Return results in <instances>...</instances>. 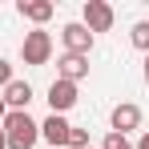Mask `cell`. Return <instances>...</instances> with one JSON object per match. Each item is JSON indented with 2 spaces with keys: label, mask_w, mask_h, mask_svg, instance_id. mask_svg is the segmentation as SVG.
Segmentation results:
<instances>
[{
  "label": "cell",
  "mask_w": 149,
  "mask_h": 149,
  "mask_svg": "<svg viewBox=\"0 0 149 149\" xmlns=\"http://www.w3.org/2000/svg\"><path fill=\"white\" fill-rule=\"evenodd\" d=\"M0 129H4V137H8V149H32L40 141V125L32 121L24 109H20V113H4Z\"/></svg>",
  "instance_id": "cell-1"
},
{
  "label": "cell",
  "mask_w": 149,
  "mask_h": 149,
  "mask_svg": "<svg viewBox=\"0 0 149 149\" xmlns=\"http://www.w3.org/2000/svg\"><path fill=\"white\" fill-rule=\"evenodd\" d=\"M20 56H24V65H49V56H52V36L45 32V28H32V32H24Z\"/></svg>",
  "instance_id": "cell-2"
},
{
  "label": "cell",
  "mask_w": 149,
  "mask_h": 149,
  "mask_svg": "<svg viewBox=\"0 0 149 149\" xmlns=\"http://www.w3.org/2000/svg\"><path fill=\"white\" fill-rule=\"evenodd\" d=\"M61 40H65V52H73V56H89V49H93V32L81 24V20L61 28Z\"/></svg>",
  "instance_id": "cell-3"
},
{
  "label": "cell",
  "mask_w": 149,
  "mask_h": 149,
  "mask_svg": "<svg viewBox=\"0 0 149 149\" xmlns=\"http://www.w3.org/2000/svg\"><path fill=\"white\" fill-rule=\"evenodd\" d=\"M85 20L81 24L89 28V32H109L113 28V8L105 4V0H85V12H81Z\"/></svg>",
  "instance_id": "cell-4"
},
{
  "label": "cell",
  "mask_w": 149,
  "mask_h": 149,
  "mask_svg": "<svg viewBox=\"0 0 149 149\" xmlns=\"http://www.w3.org/2000/svg\"><path fill=\"white\" fill-rule=\"evenodd\" d=\"M73 105H77V85H69V81L56 77V81L49 85V109L56 113V117H65Z\"/></svg>",
  "instance_id": "cell-5"
},
{
  "label": "cell",
  "mask_w": 149,
  "mask_h": 149,
  "mask_svg": "<svg viewBox=\"0 0 149 149\" xmlns=\"http://www.w3.org/2000/svg\"><path fill=\"white\" fill-rule=\"evenodd\" d=\"M56 77L69 81V85L85 81V77H89V56H73V52H65V56L56 61Z\"/></svg>",
  "instance_id": "cell-6"
},
{
  "label": "cell",
  "mask_w": 149,
  "mask_h": 149,
  "mask_svg": "<svg viewBox=\"0 0 149 149\" xmlns=\"http://www.w3.org/2000/svg\"><path fill=\"white\" fill-rule=\"evenodd\" d=\"M133 129H141V109L133 105V101H121L117 109H113V133H133Z\"/></svg>",
  "instance_id": "cell-7"
},
{
  "label": "cell",
  "mask_w": 149,
  "mask_h": 149,
  "mask_svg": "<svg viewBox=\"0 0 149 149\" xmlns=\"http://www.w3.org/2000/svg\"><path fill=\"white\" fill-rule=\"evenodd\" d=\"M69 129H73V125L65 121V117L49 113V117L40 121V137H45V141H49L52 149H65V141H69Z\"/></svg>",
  "instance_id": "cell-8"
},
{
  "label": "cell",
  "mask_w": 149,
  "mask_h": 149,
  "mask_svg": "<svg viewBox=\"0 0 149 149\" xmlns=\"http://www.w3.org/2000/svg\"><path fill=\"white\" fill-rule=\"evenodd\" d=\"M0 97H4V105H8V113H20V109L28 113V101H32V85H28V81H12V85H8V89H4Z\"/></svg>",
  "instance_id": "cell-9"
},
{
  "label": "cell",
  "mask_w": 149,
  "mask_h": 149,
  "mask_svg": "<svg viewBox=\"0 0 149 149\" xmlns=\"http://www.w3.org/2000/svg\"><path fill=\"white\" fill-rule=\"evenodd\" d=\"M16 12H20L24 20H32V24H45L56 8H52V0H20V4H16Z\"/></svg>",
  "instance_id": "cell-10"
},
{
  "label": "cell",
  "mask_w": 149,
  "mask_h": 149,
  "mask_svg": "<svg viewBox=\"0 0 149 149\" xmlns=\"http://www.w3.org/2000/svg\"><path fill=\"white\" fill-rule=\"evenodd\" d=\"M129 40H133V49H141L149 56V20H137V24L129 28Z\"/></svg>",
  "instance_id": "cell-11"
},
{
  "label": "cell",
  "mask_w": 149,
  "mask_h": 149,
  "mask_svg": "<svg viewBox=\"0 0 149 149\" xmlns=\"http://www.w3.org/2000/svg\"><path fill=\"white\" fill-rule=\"evenodd\" d=\"M65 145H73V149H89V129H77V125H73Z\"/></svg>",
  "instance_id": "cell-12"
},
{
  "label": "cell",
  "mask_w": 149,
  "mask_h": 149,
  "mask_svg": "<svg viewBox=\"0 0 149 149\" xmlns=\"http://www.w3.org/2000/svg\"><path fill=\"white\" fill-rule=\"evenodd\" d=\"M101 149H133V141H129V137H121V133H109V137L101 141Z\"/></svg>",
  "instance_id": "cell-13"
},
{
  "label": "cell",
  "mask_w": 149,
  "mask_h": 149,
  "mask_svg": "<svg viewBox=\"0 0 149 149\" xmlns=\"http://www.w3.org/2000/svg\"><path fill=\"white\" fill-rule=\"evenodd\" d=\"M12 81H16V77H12V65H8V61L0 56V93H4V89H8Z\"/></svg>",
  "instance_id": "cell-14"
},
{
  "label": "cell",
  "mask_w": 149,
  "mask_h": 149,
  "mask_svg": "<svg viewBox=\"0 0 149 149\" xmlns=\"http://www.w3.org/2000/svg\"><path fill=\"white\" fill-rule=\"evenodd\" d=\"M133 149H149V129H145V133H141V141H137V145H133Z\"/></svg>",
  "instance_id": "cell-15"
},
{
  "label": "cell",
  "mask_w": 149,
  "mask_h": 149,
  "mask_svg": "<svg viewBox=\"0 0 149 149\" xmlns=\"http://www.w3.org/2000/svg\"><path fill=\"white\" fill-rule=\"evenodd\" d=\"M4 113H8V105H4V97H0V121H4Z\"/></svg>",
  "instance_id": "cell-16"
},
{
  "label": "cell",
  "mask_w": 149,
  "mask_h": 149,
  "mask_svg": "<svg viewBox=\"0 0 149 149\" xmlns=\"http://www.w3.org/2000/svg\"><path fill=\"white\" fill-rule=\"evenodd\" d=\"M0 149H8V137H4V129H0Z\"/></svg>",
  "instance_id": "cell-17"
},
{
  "label": "cell",
  "mask_w": 149,
  "mask_h": 149,
  "mask_svg": "<svg viewBox=\"0 0 149 149\" xmlns=\"http://www.w3.org/2000/svg\"><path fill=\"white\" fill-rule=\"evenodd\" d=\"M145 85H149V56H145Z\"/></svg>",
  "instance_id": "cell-18"
},
{
  "label": "cell",
  "mask_w": 149,
  "mask_h": 149,
  "mask_svg": "<svg viewBox=\"0 0 149 149\" xmlns=\"http://www.w3.org/2000/svg\"><path fill=\"white\" fill-rule=\"evenodd\" d=\"M89 149H93V145H89Z\"/></svg>",
  "instance_id": "cell-19"
}]
</instances>
